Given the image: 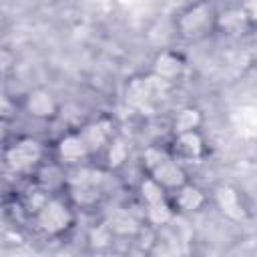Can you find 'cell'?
<instances>
[{
	"label": "cell",
	"mask_w": 257,
	"mask_h": 257,
	"mask_svg": "<svg viewBox=\"0 0 257 257\" xmlns=\"http://www.w3.org/2000/svg\"><path fill=\"white\" fill-rule=\"evenodd\" d=\"M171 82L157 76V74H143V76H133L126 84L124 96L126 102L139 110L151 112L169 92Z\"/></svg>",
	"instance_id": "6da1fadb"
},
{
	"label": "cell",
	"mask_w": 257,
	"mask_h": 257,
	"mask_svg": "<svg viewBox=\"0 0 257 257\" xmlns=\"http://www.w3.org/2000/svg\"><path fill=\"white\" fill-rule=\"evenodd\" d=\"M36 225L46 235H62L74 223V213L62 199H46L34 213Z\"/></svg>",
	"instance_id": "7a4b0ae2"
},
{
	"label": "cell",
	"mask_w": 257,
	"mask_h": 257,
	"mask_svg": "<svg viewBox=\"0 0 257 257\" xmlns=\"http://www.w3.org/2000/svg\"><path fill=\"white\" fill-rule=\"evenodd\" d=\"M215 16H217V12L211 2H207V0L195 2L179 14L177 30L185 38H199V36L207 34L211 30V26H215Z\"/></svg>",
	"instance_id": "3957f363"
},
{
	"label": "cell",
	"mask_w": 257,
	"mask_h": 257,
	"mask_svg": "<svg viewBox=\"0 0 257 257\" xmlns=\"http://www.w3.org/2000/svg\"><path fill=\"white\" fill-rule=\"evenodd\" d=\"M42 145L32 137H20L4 151V163L10 171L26 173L32 171L42 161Z\"/></svg>",
	"instance_id": "277c9868"
},
{
	"label": "cell",
	"mask_w": 257,
	"mask_h": 257,
	"mask_svg": "<svg viewBox=\"0 0 257 257\" xmlns=\"http://www.w3.org/2000/svg\"><path fill=\"white\" fill-rule=\"evenodd\" d=\"M100 183L102 175L92 169H80L68 179L70 187V197L76 205L80 207H90L98 201L100 197Z\"/></svg>",
	"instance_id": "5b68a950"
},
{
	"label": "cell",
	"mask_w": 257,
	"mask_h": 257,
	"mask_svg": "<svg viewBox=\"0 0 257 257\" xmlns=\"http://www.w3.org/2000/svg\"><path fill=\"white\" fill-rule=\"evenodd\" d=\"M24 106H26V112L38 120H50L58 114V100L52 94V90H48L44 86L32 88L26 94Z\"/></svg>",
	"instance_id": "8992f818"
},
{
	"label": "cell",
	"mask_w": 257,
	"mask_h": 257,
	"mask_svg": "<svg viewBox=\"0 0 257 257\" xmlns=\"http://www.w3.org/2000/svg\"><path fill=\"white\" fill-rule=\"evenodd\" d=\"M207 151L205 139L199 131H187L175 135L173 147H171V157L183 159V161H199Z\"/></svg>",
	"instance_id": "52a82bcc"
},
{
	"label": "cell",
	"mask_w": 257,
	"mask_h": 257,
	"mask_svg": "<svg viewBox=\"0 0 257 257\" xmlns=\"http://www.w3.org/2000/svg\"><path fill=\"white\" fill-rule=\"evenodd\" d=\"M149 175L167 191H175L179 189L181 185L187 183V173L185 169L181 167V163L175 159V157H167L165 161H161L157 167H153L149 171Z\"/></svg>",
	"instance_id": "ba28073f"
},
{
	"label": "cell",
	"mask_w": 257,
	"mask_h": 257,
	"mask_svg": "<svg viewBox=\"0 0 257 257\" xmlns=\"http://www.w3.org/2000/svg\"><path fill=\"white\" fill-rule=\"evenodd\" d=\"M56 155H58L60 163H64V165H78L90 153H88V149H86V145L78 133H68V135L58 139Z\"/></svg>",
	"instance_id": "9c48e42d"
},
{
	"label": "cell",
	"mask_w": 257,
	"mask_h": 257,
	"mask_svg": "<svg viewBox=\"0 0 257 257\" xmlns=\"http://www.w3.org/2000/svg\"><path fill=\"white\" fill-rule=\"evenodd\" d=\"M215 203L219 211L229 217L231 221H243L245 219V205L241 201V195L237 189L229 185H221L215 189Z\"/></svg>",
	"instance_id": "30bf717a"
},
{
	"label": "cell",
	"mask_w": 257,
	"mask_h": 257,
	"mask_svg": "<svg viewBox=\"0 0 257 257\" xmlns=\"http://www.w3.org/2000/svg\"><path fill=\"white\" fill-rule=\"evenodd\" d=\"M183 68H185L183 58L173 50H163L153 60V74H157V76H161V78H165L169 82L179 78Z\"/></svg>",
	"instance_id": "8fae6325"
},
{
	"label": "cell",
	"mask_w": 257,
	"mask_h": 257,
	"mask_svg": "<svg viewBox=\"0 0 257 257\" xmlns=\"http://www.w3.org/2000/svg\"><path fill=\"white\" fill-rule=\"evenodd\" d=\"M205 205V193L195 187V185H181L179 189H175V199H173V207L179 213H195Z\"/></svg>",
	"instance_id": "7c38bea8"
},
{
	"label": "cell",
	"mask_w": 257,
	"mask_h": 257,
	"mask_svg": "<svg viewBox=\"0 0 257 257\" xmlns=\"http://www.w3.org/2000/svg\"><path fill=\"white\" fill-rule=\"evenodd\" d=\"M88 149V153H94V151H100L108 145V141L112 139L110 137V128L104 120H94V122H88L82 126V131L78 133Z\"/></svg>",
	"instance_id": "4fadbf2b"
},
{
	"label": "cell",
	"mask_w": 257,
	"mask_h": 257,
	"mask_svg": "<svg viewBox=\"0 0 257 257\" xmlns=\"http://www.w3.org/2000/svg\"><path fill=\"white\" fill-rule=\"evenodd\" d=\"M106 227L112 235L116 237H135L139 231H141V223L139 219L128 213V211H116L108 221H106Z\"/></svg>",
	"instance_id": "5bb4252c"
},
{
	"label": "cell",
	"mask_w": 257,
	"mask_h": 257,
	"mask_svg": "<svg viewBox=\"0 0 257 257\" xmlns=\"http://www.w3.org/2000/svg\"><path fill=\"white\" fill-rule=\"evenodd\" d=\"M251 22L247 20V16L243 14L241 8H229V10H225V12H221V14L215 16V26H219L227 34H239Z\"/></svg>",
	"instance_id": "9a60e30c"
},
{
	"label": "cell",
	"mask_w": 257,
	"mask_h": 257,
	"mask_svg": "<svg viewBox=\"0 0 257 257\" xmlns=\"http://www.w3.org/2000/svg\"><path fill=\"white\" fill-rule=\"evenodd\" d=\"M201 124H203L201 110L197 106H185L177 112V116L173 120V131H175V135L187 133V131H199Z\"/></svg>",
	"instance_id": "2e32d148"
},
{
	"label": "cell",
	"mask_w": 257,
	"mask_h": 257,
	"mask_svg": "<svg viewBox=\"0 0 257 257\" xmlns=\"http://www.w3.org/2000/svg\"><path fill=\"white\" fill-rule=\"evenodd\" d=\"M147 217L153 225L161 227V225H169L173 219H175V207L167 201V199H161V201H155L151 205H147Z\"/></svg>",
	"instance_id": "e0dca14e"
},
{
	"label": "cell",
	"mask_w": 257,
	"mask_h": 257,
	"mask_svg": "<svg viewBox=\"0 0 257 257\" xmlns=\"http://www.w3.org/2000/svg\"><path fill=\"white\" fill-rule=\"evenodd\" d=\"M128 159V145L122 139H110L106 145V163L110 169H118Z\"/></svg>",
	"instance_id": "ac0fdd59"
},
{
	"label": "cell",
	"mask_w": 257,
	"mask_h": 257,
	"mask_svg": "<svg viewBox=\"0 0 257 257\" xmlns=\"http://www.w3.org/2000/svg\"><path fill=\"white\" fill-rule=\"evenodd\" d=\"M233 122H235V126L239 128L241 137H253V135H255V124H257L255 108H253V106H241L239 110H235Z\"/></svg>",
	"instance_id": "d6986e66"
},
{
	"label": "cell",
	"mask_w": 257,
	"mask_h": 257,
	"mask_svg": "<svg viewBox=\"0 0 257 257\" xmlns=\"http://www.w3.org/2000/svg\"><path fill=\"white\" fill-rule=\"evenodd\" d=\"M139 191H141V197H143V201L147 203V205H151V203H155V201H161V199H165V189L149 175L147 179H143L141 181V187H139Z\"/></svg>",
	"instance_id": "ffe728a7"
},
{
	"label": "cell",
	"mask_w": 257,
	"mask_h": 257,
	"mask_svg": "<svg viewBox=\"0 0 257 257\" xmlns=\"http://www.w3.org/2000/svg\"><path fill=\"white\" fill-rule=\"evenodd\" d=\"M167 157H171L169 151H165V149H161V147H147V149L143 151V165H145L147 171H151L153 167H157V165H159L161 161H165Z\"/></svg>",
	"instance_id": "44dd1931"
},
{
	"label": "cell",
	"mask_w": 257,
	"mask_h": 257,
	"mask_svg": "<svg viewBox=\"0 0 257 257\" xmlns=\"http://www.w3.org/2000/svg\"><path fill=\"white\" fill-rule=\"evenodd\" d=\"M14 114H16V104H14V100H12L8 94L0 92V118L8 122Z\"/></svg>",
	"instance_id": "7402d4cb"
},
{
	"label": "cell",
	"mask_w": 257,
	"mask_h": 257,
	"mask_svg": "<svg viewBox=\"0 0 257 257\" xmlns=\"http://www.w3.org/2000/svg\"><path fill=\"white\" fill-rule=\"evenodd\" d=\"M241 10H243V14L247 16V20L253 24L255 14H257V10H255V0H245V2L241 4Z\"/></svg>",
	"instance_id": "603a6c76"
},
{
	"label": "cell",
	"mask_w": 257,
	"mask_h": 257,
	"mask_svg": "<svg viewBox=\"0 0 257 257\" xmlns=\"http://www.w3.org/2000/svg\"><path fill=\"white\" fill-rule=\"evenodd\" d=\"M4 139H6V120L0 118V143H4Z\"/></svg>",
	"instance_id": "cb8c5ba5"
},
{
	"label": "cell",
	"mask_w": 257,
	"mask_h": 257,
	"mask_svg": "<svg viewBox=\"0 0 257 257\" xmlns=\"http://www.w3.org/2000/svg\"><path fill=\"white\" fill-rule=\"evenodd\" d=\"M120 4H124V6H133V4H137L139 0H118Z\"/></svg>",
	"instance_id": "d4e9b609"
}]
</instances>
